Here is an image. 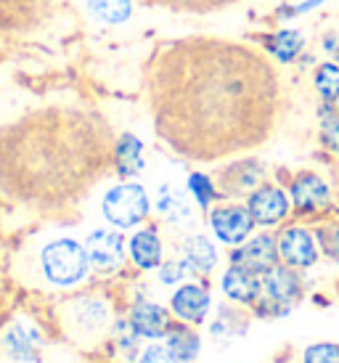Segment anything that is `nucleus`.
Masks as SVG:
<instances>
[{
  "label": "nucleus",
  "instance_id": "nucleus-1",
  "mask_svg": "<svg viewBox=\"0 0 339 363\" xmlns=\"http://www.w3.org/2000/svg\"><path fill=\"white\" fill-rule=\"evenodd\" d=\"M146 99L154 130L172 152L212 162L268 135L279 106V74L252 45L180 38L151 53Z\"/></svg>",
  "mask_w": 339,
  "mask_h": 363
},
{
  "label": "nucleus",
  "instance_id": "nucleus-2",
  "mask_svg": "<svg viewBox=\"0 0 339 363\" xmlns=\"http://www.w3.org/2000/svg\"><path fill=\"white\" fill-rule=\"evenodd\" d=\"M114 149V130L99 111L35 109L0 128V194L35 212H67L109 172Z\"/></svg>",
  "mask_w": 339,
  "mask_h": 363
},
{
  "label": "nucleus",
  "instance_id": "nucleus-3",
  "mask_svg": "<svg viewBox=\"0 0 339 363\" xmlns=\"http://www.w3.org/2000/svg\"><path fill=\"white\" fill-rule=\"evenodd\" d=\"M61 326L74 345L96 347L109 334L111 308L99 294H80L61 305Z\"/></svg>",
  "mask_w": 339,
  "mask_h": 363
},
{
  "label": "nucleus",
  "instance_id": "nucleus-4",
  "mask_svg": "<svg viewBox=\"0 0 339 363\" xmlns=\"http://www.w3.org/2000/svg\"><path fill=\"white\" fill-rule=\"evenodd\" d=\"M90 265L88 250L72 239H56L43 247L40 273L53 286H72L85 279Z\"/></svg>",
  "mask_w": 339,
  "mask_h": 363
},
{
  "label": "nucleus",
  "instance_id": "nucleus-5",
  "mask_svg": "<svg viewBox=\"0 0 339 363\" xmlns=\"http://www.w3.org/2000/svg\"><path fill=\"white\" fill-rule=\"evenodd\" d=\"M104 215L117 228H133L149 215V194L138 183H120L104 196Z\"/></svg>",
  "mask_w": 339,
  "mask_h": 363
},
{
  "label": "nucleus",
  "instance_id": "nucleus-6",
  "mask_svg": "<svg viewBox=\"0 0 339 363\" xmlns=\"http://www.w3.org/2000/svg\"><path fill=\"white\" fill-rule=\"evenodd\" d=\"M260 279H262V294L268 300V308H279L281 313L289 311L302 294V281L291 265H273Z\"/></svg>",
  "mask_w": 339,
  "mask_h": 363
},
{
  "label": "nucleus",
  "instance_id": "nucleus-7",
  "mask_svg": "<svg viewBox=\"0 0 339 363\" xmlns=\"http://www.w3.org/2000/svg\"><path fill=\"white\" fill-rule=\"evenodd\" d=\"M210 225L215 236L226 244H241L252 233V228L257 225L252 218L250 207H241V204H226L212 210Z\"/></svg>",
  "mask_w": 339,
  "mask_h": 363
},
{
  "label": "nucleus",
  "instance_id": "nucleus-8",
  "mask_svg": "<svg viewBox=\"0 0 339 363\" xmlns=\"http://www.w3.org/2000/svg\"><path fill=\"white\" fill-rule=\"evenodd\" d=\"M279 257L291 268H310L318 260V247L308 228L291 225L284 228L279 236Z\"/></svg>",
  "mask_w": 339,
  "mask_h": 363
},
{
  "label": "nucleus",
  "instance_id": "nucleus-9",
  "mask_svg": "<svg viewBox=\"0 0 339 363\" xmlns=\"http://www.w3.org/2000/svg\"><path fill=\"white\" fill-rule=\"evenodd\" d=\"M279 260V242L268 236V233H260L252 242L241 244L239 250L230 252V262L239 265V268H247L252 273H262L270 271Z\"/></svg>",
  "mask_w": 339,
  "mask_h": 363
},
{
  "label": "nucleus",
  "instance_id": "nucleus-10",
  "mask_svg": "<svg viewBox=\"0 0 339 363\" xmlns=\"http://www.w3.org/2000/svg\"><path fill=\"white\" fill-rule=\"evenodd\" d=\"M247 207H250L257 225H276V223H281L289 215L291 202L287 191H281L279 186H257L250 194Z\"/></svg>",
  "mask_w": 339,
  "mask_h": 363
},
{
  "label": "nucleus",
  "instance_id": "nucleus-11",
  "mask_svg": "<svg viewBox=\"0 0 339 363\" xmlns=\"http://www.w3.org/2000/svg\"><path fill=\"white\" fill-rule=\"evenodd\" d=\"M331 202V194L326 181L316 172H302L291 183V204L299 212H318L326 210Z\"/></svg>",
  "mask_w": 339,
  "mask_h": 363
},
{
  "label": "nucleus",
  "instance_id": "nucleus-12",
  "mask_svg": "<svg viewBox=\"0 0 339 363\" xmlns=\"http://www.w3.org/2000/svg\"><path fill=\"white\" fill-rule=\"evenodd\" d=\"M90 262L99 268V271H114L120 268L125 260V242H122L120 233L111 231H93L85 242Z\"/></svg>",
  "mask_w": 339,
  "mask_h": 363
},
{
  "label": "nucleus",
  "instance_id": "nucleus-13",
  "mask_svg": "<svg viewBox=\"0 0 339 363\" xmlns=\"http://www.w3.org/2000/svg\"><path fill=\"white\" fill-rule=\"evenodd\" d=\"M172 313L189 323H199L204 321V315L210 311V294L204 286H196V284H186L180 286L178 292L172 294Z\"/></svg>",
  "mask_w": 339,
  "mask_h": 363
},
{
  "label": "nucleus",
  "instance_id": "nucleus-14",
  "mask_svg": "<svg viewBox=\"0 0 339 363\" xmlns=\"http://www.w3.org/2000/svg\"><path fill=\"white\" fill-rule=\"evenodd\" d=\"M130 326L138 337H167V332L172 329L170 326V313L165 308L154 303H138L130 313Z\"/></svg>",
  "mask_w": 339,
  "mask_h": 363
},
{
  "label": "nucleus",
  "instance_id": "nucleus-15",
  "mask_svg": "<svg viewBox=\"0 0 339 363\" xmlns=\"http://www.w3.org/2000/svg\"><path fill=\"white\" fill-rule=\"evenodd\" d=\"M223 292L236 303H255L262 294V279H260V273L230 265V271H226L223 276Z\"/></svg>",
  "mask_w": 339,
  "mask_h": 363
},
{
  "label": "nucleus",
  "instance_id": "nucleus-16",
  "mask_svg": "<svg viewBox=\"0 0 339 363\" xmlns=\"http://www.w3.org/2000/svg\"><path fill=\"white\" fill-rule=\"evenodd\" d=\"M262 181V167H260V162L255 160H244V162H236V164H230L226 170L220 172V186H223V191L226 194H247V191H255V186H260Z\"/></svg>",
  "mask_w": 339,
  "mask_h": 363
},
{
  "label": "nucleus",
  "instance_id": "nucleus-17",
  "mask_svg": "<svg viewBox=\"0 0 339 363\" xmlns=\"http://www.w3.org/2000/svg\"><path fill=\"white\" fill-rule=\"evenodd\" d=\"M38 345H40V337L27 323H13V326H9V332L3 334L6 353L19 358V361H32L38 353Z\"/></svg>",
  "mask_w": 339,
  "mask_h": 363
},
{
  "label": "nucleus",
  "instance_id": "nucleus-18",
  "mask_svg": "<svg viewBox=\"0 0 339 363\" xmlns=\"http://www.w3.org/2000/svg\"><path fill=\"white\" fill-rule=\"evenodd\" d=\"M130 257L138 268H157L162 262V244L154 231H138L130 239Z\"/></svg>",
  "mask_w": 339,
  "mask_h": 363
},
{
  "label": "nucleus",
  "instance_id": "nucleus-19",
  "mask_svg": "<svg viewBox=\"0 0 339 363\" xmlns=\"http://www.w3.org/2000/svg\"><path fill=\"white\" fill-rule=\"evenodd\" d=\"M149 9L172 11V13H215L239 3V0H138Z\"/></svg>",
  "mask_w": 339,
  "mask_h": 363
},
{
  "label": "nucleus",
  "instance_id": "nucleus-20",
  "mask_svg": "<svg viewBox=\"0 0 339 363\" xmlns=\"http://www.w3.org/2000/svg\"><path fill=\"white\" fill-rule=\"evenodd\" d=\"M140 141L135 135H122L117 141V149H114V167L120 175H135V172L143 167V160H140Z\"/></svg>",
  "mask_w": 339,
  "mask_h": 363
},
{
  "label": "nucleus",
  "instance_id": "nucleus-21",
  "mask_svg": "<svg viewBox=\"0 0 339 363\" xmlns=\"http://www.w3.org/2000/svg\"><path fill=\"white\" fill-rule=\"evenodd\" d=\"M167 350L178 361L189 363L199 355V337H196V332L186 329V326H172L167 332Z\"/></svg>",
  "mask_w": 339,
  "mask_h": 363
},
{
  "label": "nucleus",
  "instance_id": "nucleus-22",
  "mask_svg": "<svg viewBox=\"0 0 339 363\" xmlns=\"http://www.w3.org/2000/svg\"><path fill=\"white\" fill-rule=\"evenodd\" d=\"M186 255H189V262L199 273H210L215 268V262H218L215 247H212L207 236H191L189 244H186Z\"/></svg>",
  "mask_w": 339,
  "mask_h": 363
},
{
  "label": "nucleus",
  "instance_id": "nucleus-23",
  "mask_svg": "<svg viewBox=\"0 0 339 363\" xmlns=\"http://www.w3.org/2000/svg\"><path fill=\"white\" fill-rule=\"evenodd\" d=\"M302 45H305V38L294 30H281L273 35V40H270V53L276 56L279 61H294L302 51Z\"/></svg>",
  "mask_w": 339,
  "mask_h": 363
},
{
  "label": "nucleus",
  "instance_id": "nucleus-24",
  "mask_svg": "<svg viewBox=\"0 0 339 363\" xmlns=\"http://www.w3.org/2000/svg\"><path fill=\"white\" fill-rule=\"evenodd\" d=\"M316 91L323 101H337L339 99V64L334 61H326V64H321L318 69H316Z\"/></svg>",
  "mask_w": 339,
  "mask_h": 363
},
{
  "label": "nucleus",
  "instance_id": "nucleus-25",
  "mask_svg": "<svg viewBox=\"0 0 339 363\" xmlns=\"http://www.w3.org/2000/svg\"><path fill=\"white\" fill-rule=\"evenodd\" d=\"M93 16L109 21V24H120L130 16V0H85Z\"/></svg>",
  "mask_w": 339,
  "mask_h": 363
},
{
  "label": "nucleus",
  "instance_id": "nucleus-26",
  "mask_svg": "<svg viewBox=\"0 0 339 363\" xmlns=\"http://www.w3.org/2000/svg\"><path fill=\"white\" fill-rule=\"evenodd\" d=\"M162 212L165 215H170L172 220H189V215H191V207L186 204V199L183 196H178V194H172L170 191V196L165 194L162 196V202H160Z\"/></svg>",
  "mask_w": 339,
  "mask_h": 363
},
{
  "label": "nucleus",
  "instance_id": "nucleus-27",
  "mask_svg": "<svg viewBox=\"0 0 339 363\" xmlns=\"http://www.w3.org/2000/svg\"><path fill=\"white\" fill-rule=\"evenodd\" d=\"M318 242L326 257L339 265V225H321L318 228Z\"/></svg>",
  "mask_w": 339,
  "mask_h": 363
},
{
  "label": "nucleus",
  "instance_id": "nucleus-28",
  "mask_svg": "<svg viewBox=\"0 0 339 363\" xmlns=\"http://www.w3.org/2000/svg\"><path fill=\"white\" fill-rule=\"evenodd\" d=\"M305 363H339V345H313L305 350Z\"/></svg>",
  "mask_w": 339,
  "mask_h": 363
},
{
  "label": "nucleus",
  "instance_id": "nucleus-29",
  "mask_svg": "<svg viewBox=\"0 0 339 363\" xmlns=\"http://www.w3.org/2000/svg\"><path fill=\"white\" fill-rule=\"evenodd\" d=\"M189 189L191 194L196 196V202L201 204V207H207V204L212 202V196H215V189H212V181L207 178V175H191L189 178Z\"/></svg>",
  "mask_w": 339,
  "mask_h": 363
},
{
  "label": "nucleus",
  "instance_id": "nucleus-30",
  "mask_svg": "<svg viewBox=\"0 0 339 363\" xmlns=\"http://www.w3.org/2000/svg\"><path fill=\"white\" fill-rule=\"evenodd\" d=\"M321 135H323V143L329 146L331 152H339V114H329L321 120Z\"/></svg>",
  "mask_w": 339,
  "mask_h": 363
},
{
  "label": "nucleus",
  "instance_id": "nucleus-31",
  "mask_svg": "<svg viewBox=\"0 0 339 363\" xmlns=\"http://www.w3.org/2000/svg\"><path fill=\"white\" fill-rule=\"evenodd\" d=\"M138 363H180V361L170 353L167 347H149L146 353L140 355Z\"/></svg>",
  "mask_w": 339,
  "mask_h": 363
},
{
  "label": "nucleus",
  "instance_id": "nucleus-32",
  "mask_svg": "<svg viewBox=\"0 0 339 363\" xmlns=\"http://www.w3.org/2000/svg\"><path fill=\"white\" fill-rule=\"evenodd\" d=\"M180 273H183V271H180L178 262H167V265L162 268V281H167V284H170V281H175V279H178Z\"/></svg>",
  "mask_w": 339,
  "mask_h": 363
},
{
  "label": "nucleus",
  "instance_id": "nucleus-33",
  "mask_svg": "<svg viewBox=\"0 0 339 363\" xmlns=\"http://www.w3.org/2000/svg\"><path fill=\"white\" fill-rule=\"evenodd\" d=\"M323 48L329 51V56L339 59V35H326V38H323Z\"/></svg>",
  "mask_w": 339,
  "mask_h": 363
},
{
  "label": "nucleus",
  "instance_id": "nucleus-34",
  "mask_svg": "<svg viewBox=\"0 0 339 363\" xmlns=\"http://www.w3.org/2000/svg\"><path fill=\"white\" fill-rule=\"evenodd\" d=\"M334 104H337V114H339V99H337V101H334Z\"/></svg>",
  "mask_w": 339,
  "mask_h": 363
}]
</instances>
